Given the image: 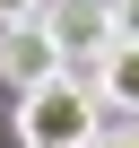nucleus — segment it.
<instances>
[{
    "instance_id": "39448f33",
    "label": "nucleus",
    "mask_w": 139,
    "mask_h": 148,
    "mask_svg": "<svg viewBox=\"0 0 139 148\" xmlns=\"http://www.w3.org/2000/svg\"><path fill=\"white\" fill-rule=\"evenodd\" d=\"M44 9H52V0H0V26H35Z\"/></svg>"
},
{
    "instance_id": "0eeeda50",
    "label": "nucleus",
    "mask_w": 139,
    "mask_h": 148,
    "mask_svg": "<svg viewBox=\"0 0 139 148\" xmlns=\"http://www.w3.org/2000/svg\"><path fill=\"white\" fill-rule=\"evenodd\" d=\"M96 148H139V113H122L113 131H96Z\"/></svg>"
},
{
    "instance_id": "20e7f679",
    "label": "nucleus",
    "mask_w": 139,
    "mask_h": 148,
    "mask_svg": "<svg viewBox=\"0 0 139 148\" xmlns=\"http://www.w3.org/2000/svg\"><path fill=\"white\" fill-rule=\"evenodd\" d=\"M96 96H104L113 113H139V44H113V52L96 61Z\"/></svg>"
},
{
    "instance_id": "7ed1b4c3",
    "label": "nucleus",
    "mask_w": 139,
    "mask_h": 148,
    "mask_svg": "<svg viewBox=\"0 0 139 148\" xmlns=\"http://www.w3.org/2000/svg\"><path fill=\"white\" fill-rule=\"evenodd\" d=\"M61 44H52V26L35 18V26H0V87L9 96H26V87H44V79H61Z\"/></svg>"
},
{
    "instance_id": "f257e3e1",
    "label": "nucleus",
    "mask_w": 139,
    "mask_h": 148,
    "mask_svg": "<svg viewBox=\"0 0 139 148\" xmlns=\"http://www.w3.org/2000/svg\"><path fill=\"white\" fill-rule=\"evenodd\" d=\"M96 131H104V96L78 70L18 96V148H96Z\"/></svg>"
},
{
    "instance_id": "423d86ee",
    "label": "nucleus",
    "mask_w": 139,
    "mask_h": 148,
    "mask_svg": "<svg viewBox=\"0 0 139 148\" xmlns=\"http://www.w3.org/2000/svg\"><path fill=\"white\" fill-rule=\"evenodd\" d=\"M113 44H139V0H113Z\"/></svg>"
},
{
    "instance_id": "f03ea898",
    "label": "nucleus",
    "mask_w": 139,
    "mask_h": 148,
    "mask_svg": "<svg viewBox=\"0 0 139 148\" xmlns=\"http://www.w3.org/2000/svg\"><path fill=\"white\" fill-rule=\"evenodd\" d=\"M44 26H52L61 61L78 70V79H96V61L113 52V0H52V9H44Z\"/></svg>"
}]
</instances>
